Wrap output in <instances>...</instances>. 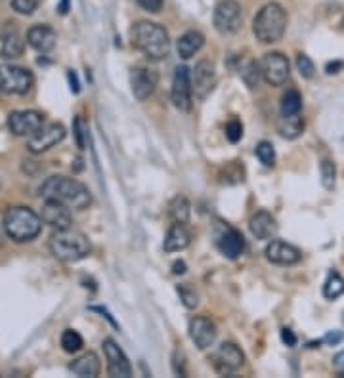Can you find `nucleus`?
Here are the masks:
<instances>
[{
    "label": "nucleus",
    "mask_w": 344,
    "mask_h": 378,
    "mask_svg": "<svg viewBox=\"0 0 344 378\" xmlns=\"http://www.w3.org/2000/svg\"><path fill=\"white\" fill-rule=\"evenodd\" d=\"M41 197L44 201H56L68 209L84 210L92 204V195L87 185L68 176H50L41 185Z\"/></svg>",
    "instance_id": "f257e3e1"
},
{
    "label": "nucleus",
    "mask_w": 344,
    "mask_h": 378,
    "mask_svg": "<svg viewBox=\"0 0 344 378\" xmlns=\"http://www.w3.org/2000/svg\"><path fill=\"white\" fill-rule=\"evenodd\" d=\"M132 46L148 60L163 61L170 54V39L167 29L153 21H138L132 27Z\"/></svg>",
    "instance_id": "f03ea898"
},
{
    "label": "nucleus",
    "mask_w": 344,
    "mask_h": 378,
    "mask_svg": "<svg viewBox=\"0 0 344 378\" xmlns=\"http://www.w3.org/2000/svg\"><path fill=\"white\" fill-rule=\"evenodd\" d=\"M2 226L12 241L27 243L37 239L42 231V218L29 207H12L6 210Z\"/></svg>",
    "instance_id": "7ed1b4c3"
},
{
    "label": "nucleus",
    "mask_w": 344,
    "mask_h": 378,
    "mask_svg": "<svg viewBox=\"0 0 344 378\" xmlns=\"http://www.w3.org/2000/svg\"><path fill=\"white\" fill-rule=\"evenodd\" d=\"M287 23H289V15L285 8L277 2H268L253 21V33L262 44H274L284 39Z\"/></svg>",
    "instance_id": "20e7f679"
},
{
    "label": "nucleus",
    "mask_w": 344,
    "mask_h": 378,
    "mask_svg": "<svg viewBox=\"0 0 344 378\" xmlns=\"http://www.w3.org/2000/svg\"><path fill=\"white\" fill-rule=\"evenodd\" d=\"M50 250L61 262H79L90 254L92 247L87 235L68 228V230H56L54 235L50 237Z\"/></svg>",
    "instance_id": "39448f33"
},
{
    "label": "nucleus",
    "mask_w": 344,
    "mask_h": 378,
    "mask_svg": "<svg viewBox=\"0 0 344 378\" xmlns=\"http://www.w3.org/2000/svg\"><path fill=\"white\" fill-rule=\"evenodd\" d=\"M33 82V73L29 69L12 65V63H2L0 65V92L23 96L31 90Z\"/></svg>",
    "instance_id": "423d86ee"
},
{
    "label": "nucleus",
    "mask_w": 344,
    "mask_h": 378,
    "mask_svg": "<svg viewBox=\"0 0 344 378\" xmlns=\"http://www.w3.org/2000/svg\"><path fill=\"white\" fill-rule=\"evenodd\" d=\"M210 363H212V369L218 374L231 377V374H236L245 365V353L234 342H224V344H220L212 351Z\"/></svg>",
    "instance_id": "0eeeda50"
},
{
    "label": "nucleus",
    "mask_w": 344,
    "mask_h": 378,
    "mask_svg": "<svg viewBox=\"0 0 344 378\" xmlns=\"http://www.w3.org/2000/svg\"><path fill=\"white\" fill-rule=\"evenodd\" d=\"M215 29L224 37L236 34L241 29L243 14L237 0H222L215 8Z\"/></svg>",
    "instance_id": "6e6552de"
},
{
    "label": "nucleus",
    "mask_w": 344,
    "mask_h": 378,
    "mask_svg": "<svg viewBox=\"0 0 344 378\" xmlns=\"http://www.w3.org/2000/svg\"><path fill=\"white\" fill-rule=\"evenodd\" d=\"M170 100L178 111L189 113L193 105V86H191V73L186 65L176 67L170 88Z\"/></svg>",
    "instance_id": "1a4fd4ad"
},
{
    "label": "nucleus",
    "mask_w": 344,
    "mask_h": 378,
    "mask_svg": "<svg viewBox=\"0 0 344 378\" xmlns=\"http://www.w3.org/2000/svg\"><path fill=\"white\" fill-rule=\"evenodd\" d=\"M262 79L270 86H284L289 81V60L281 52H268L260 61Z\"/></svg>",
    "instance_id": "9d476101"
},
{
    "label": "nucleus",
    "mask_w": 344,
    "mask_h": 378,
    "mask_svg": "<svg viewBox=\"0 0 344 378\" xmlns=\"http://www.w3.org/2000/svg\"><path fill=\"white\" fill-rule=\"evenodd\" d=\"M103 356L108 361V374L115 378H129L132 377V365L129 358L125 356V351L117 346L113 338L103 340Z\"/></svg>",
    "instance_id": "9b49d317"
},
{
    "label": "nucleus",
    "mask_w": 344,
    "mask_h": 378,
    "mask_svg": "<svg viewBox=\"0 0 344 378\" xmlns=\"http://www.w3.org/2000/svg\"><path fill=\"white\" fill-rule=\"evenodd\" d=\"M157 84H159V73L155 69L140 65L130 71V86L138 102H146L149 96H153Z\"/></svg>",
    "instance_id": "f8f14e48"
},
{
    "label": "nucleus",
    "mask_w": 344,
    "mask_h": 378,
    "mask_svg": "<svg viewBox=\"0 0 344 378\" xmlns=\"http://www.w3.org/2000/svg\"><path fill=\"white\" fill-rule=\"evenodd\" d=\"M44 124V115L33 109L27 111H14L8 117V126L15 136H34Z\"/></svg>",
    "instance_id": "ddd939ff"
},
{
    "label": "nucleus",
    "mask_w": 344,
    "mask_h": 378,
    "mask_svg": "<svg viewBox=\"0 0 344 378\" xmlns=\"http://www.w3.org/2000/svg\"><path fill=\"white\" fill-rule=\"evenodd\" d=\"M216 247L226 258L237 260L243 254L245 239L241 235V231H237L236 228H231L228 223H222L216 231Z\"/></svg>",
    "instance_id": "4468645a"
},
{
    "label": "nucleus",
    "mask_w": 344,
    "mask_h": 378,
    "mask_svg": "<svg viewBox=\"0 0 344 378\" xmlns=\"http://www.w3.org/2000/svg\"><path fill=\"white\" fill-rule=\"evenodd\" d=\"M63 138H65V129L61 124H58V122H54V124L42 126L37 134L31 136L27 149L34 155H39V153H44L48 149L56 148L58 143L63 142Z\"/></svg>",
    "instance_id": "2eb2a0df"
},
{
    "label": "nucleus",
    "mask_w": 344,
    "mask_h": 378,
    "mask_svg": "<svg viewBox=\"0 0 344 378\" xmlns=\"http://www.w3.org/2000/svg\"><path fill=\"white\" fill-rule=\"evenodd\" d=\"M191 86L197 100H205L216 86V71L215 65L209 60L197 61L196 69L191 73Z\"/></svg>",
    "instance_id": "dca6fc26"
},
{
    "label": "nucleus",
    "mask_w": 344,
    "mask_h": 378,
    "mask_svg": "<svg viewBox=\"0 0 344 378\" xmlns=\"http://www.w3.org/2000/svg\"><path fill=\"white\" fill-rule=\"evenodd\" d=\"M189 338L191 342L199 348V350H207L215 344L216 340V325L212 319L205 318V315H197L189 321Z\"/></svg>",
    "instance_id": "f3484780"
},
{
    "label": "nucleus",
    "mask_w": 344,
    "mask_h": 378,
    "mask_svg": "<svg viewBox=\"0 0 344 378\" xmlns=\"http://www.w3.org/2000/svg\"><path fill=\"white\" fill-rule=\"evenodd\" d=\"M264 252H266L268 262L276 263V266H295L302 260L300 249H297L295 245L285 243V241H272Z\"/></svg>",
    "instance_id": "a211bd4d"
},
{
    "label": "nucleus",
    "mask_w": 344,
    "mask_h": 378,
    "mask_svg": "<svg viewBox=\"0 0 344 378\" xmlns=\"http://www.w3.org/2000/svg\"><path fill=\"white\" fill-rule=\"evenodd\" d=\"M42 222L48 223L50 228L54 230H68L73 223V218H71V212L65 204L56 203V201H44L41 210Z\"/></svg>",
    "instance_id": "6ab92c4d"
},
{
    "label": "nucleus",
    "mask_w": 344,
    "mask_h": 378,
    "mask_svg": "<svg viewBox=\"0 0 344 378\" xmlns=\"http://www.w3.org/2000/svg\"><path fill=\"white\" fill-rule=\"evenodd\" d=\"M249 230L253 233V237H257L260 241H268V239H274L277 235V226L276 218L272 216L270 212L266 210H258L255 212L249 220Z\"/></svg>",
    "instance_id": "aec40b11"
},
{
    "label": "nucleus",
    "mask_w": 344,
    "mask_h": 378,
    "mask_svg": "<svg viewBox=\"0 0 344 378\" xmlns=\"http://www.w3.org/2000/svg\"><path fill=\"white\" fill-rule=\"evenodd\" d=\"M56 41H58V34L50 25H33L27 31L29 46H33L41 54L50 52L56 46Z\"/></svg>",
    "instance_id": "412c9836"
},
{
    "label": "nucleus",
    "mask_w": 344,
    "mask_h": 378,
    "mask_svg": "<svg viewBox=\"0 0 344 378\" xmlns=\"http://www.w3.org/2000/svg\"><path fill=\"white\" fill-rule=\"evenodd\" d=\"M25 50V41L15 29H4L0 31V58L4 60H14L20 58Z\"/></svg>",
    "instance_id": "4be33fe9"
},
{
    "label": "nucleus",
    "mask_w": 344,
    "mask_h": 378,
    "mask_svg": "<svg viewBox=\"0 0 344 378\" xmlns=\"http://www.w3.org/2000/svg\"><path fill=\"white\" fill-rule=\"evenodd\" d=\"M189 243H191V233L186 228V223L174 222L167 231L163 249H165V252H180V250L188 249Z\"/></svg>",
    "instance_id": "5701e85b"
},
{
    "label": "nucleus",
    "mask_w": 344,
    "mask_h": 378,
    "mask_svg": "<svg viewBox=\"0 0 344 378\" xmlns=\"http://www.w3.org/2000/svg\"><path fill=\"white\" fill-rule=\"evenodd\" d=\"M203 46H205V34L201 31H188L176 42V50H178V56L182 60L193 58Z\"/></svg>",
    "instance_id": "b1692460"
},
{
    "label": "nucleus",
    "mask_w": 344,
    "mask_h": 378,
    "mask_svg": "<svg viewBox=\"0 0 344 378\" xmlns=\"http://www.w3.org/2000/svg\"><path fill=\"white\" fill-rule=\"evenodd\" d=\"M69 371L73 372V374H77V377L94 378L100 374L101 363L94 351H88V353L81 356L79 359H75L73 363L69 365Z\"/></svg>",
    "instance_id": "393cba45"
},
{
    "label": "nucleus",
    "mask_w": 344,
    "mask_h": 378,
    "mask_svg": "<svg viewBox=\"0 0 344 378\" xmlns=\"http://www.w3.org/2000/svg\"><path fill=\"white\" fill-rule=\"evenodd\" d=\"M277 132L284 136L285 140H297L298 136L304 132V119L300 117V113L289 117L281 115V119L277 122Z\"/></svg>",
    "instance_id": "a878e982"
},
{
    "label": "nucleus",
    "mask_w": 344,
    "mask_h": 378,
    "mask_svg": "<svg viewBox=\"0 0 344 378\" xmlns=\"http://www.w3.org/2000/svg\"><path fill=\"white\" fill-rule=\"evenodd\" d=\"M344 294V279L338 271H329V275L324 283V296L327 300H335V298Z\"/></svg>",
    "instance_id": "bb28decb"
},
{
    "label": "nucleus",
    "mask_w": 344,
    "mask_h": 378,
    "mask_svg": "<svg viewBox=\"0 0 344 378\" xmlns=\"http://www.w3.org/2000/svg\"><path fill=\"white\" fill-rule=\"evenodd\" d=\"M169 216L172 222H189V201L186 197H174L169 204Z\"/></svg>",
    "instance_id": "cd10ccee"
},
{
    "label": "nucleus",
    "mask_w": 344,
    "mask_h": 378,
    "mask_svg": "<svg viewBox=\"0 0 344 378\" xmlns=\"http://www.w3.org/2000/svg\"><path fill=\"white\" fill-rule=\"evenodd\" d=\"M302 109V96L297 90H287L281 98V115H298Z\"/></svg>",
    "instance_id": "c85d7f7f"
},
{
    "label": "nucleus",
    "mask_w": 344,
    "mask_h": 378,
    "mask_svg": "<svg viewBox=\"0 0 344 378\" xmlns=\"http://www.w3.org/2000/svg\"><path fill=\"white\" fill-rule=\"evenodd\" d=\"M319 172H321V185L325 189L335 188V182H337V167L331 159H324L321 164H319Z\"/></svg>",
    "instance_id": "c756f323"
},
{
    "label": "nucleus",
    "mask_w": 344,
    "mask_h": 378,
    "mask_svg": "<svg viewBox=\"0 0 344 378\" xmlns=\"http://www.w3.org/2000/svg\"><path fill=\"white\" fill-rule=\"evenodd\" d=\"M241 79L249 88H258L260 84V79H262V69H260V63L257 61H249L247 67L241 71Z\"/></svg>",
    "instance_id": "7c9ffc66"
},
{
    "label": "nucleus",
    "mask_w": 344,
    "mask_h": 378,
    "mask_svg": "<svg viewBox=\"0 0 344 378\" xmlns=\"http://www.w3.org/2000/svg\"><path fill=\"white\" fill-rule=\"evenodd\" d=\"M61 348L68 353H77L82 348V337L73 329H65L61 334Z\"/></svg>",
    "instance_id": "2f4dec72"
},
{
    "label": "nucleus",
    "mask_w": 344,
    "mask_h": 378,
    "mask_svg": "<svg viewBox=\"0 0 344 378\" xmlns=\"http://www.w3.org/2000/svg\"><path fill=\"white\" fill-rule=\"evenodd\" d=\"M176 291L180 294V300H182V304L188 308V310H193L199 304V296H197L196 289H191L188 283H182L176 287Z\"/></svg>",
    "instance_id": "473e14b6"
},
{
    "label": "nucleus",
    "mask_w": 344,
    "mask_h": 378,
    "mask_svg": "<svg viewBox=\"0 0 344 378\" xmlns=\"http://www.w3.org/2000/svg\"><path fill=\"white\" fill-rule=\"evenodd\" d=\"M257 157L260 159L264 167H274L276 164V149L270 142H260L257 145Z\"/></svg>",
    "instance_id": "72a5a7b5"
},
{
    "label": "nucleus",
    "mask_w": 344,
    "mask_h": 378,
    "mask_svg": "<svg viewBox=\"0 0 344 378\" xmlns=\"http://www.w3.org/2000/svg\"><path fill=\"white\" fill-rule=\"evenodd\" d=\"M297 69L298 73L302 74L304 79H312L316 74V67H314V61L308 58L306 54H300L297 58Z\"/></svg>",
    "instance_id": "f704fd0d"
},
{
    "label": "nucleus",
    "mask_w": 344,
    "mask_h": 378,
    "mask_svg": "<svg viewBox=\"0 0 344 378\" xmlns=\"http://www.w3.org/2000/svg\"><path fill=\"white\" fill-rule=\"evenodd\" d=\"M226 138H228L231 143H237L241 138H243V124L234 119L226 124Z\"/></svg>",
    "instance_id": "c9c22d12"
},
{
    "label": "nucleus",
    "mask_w": 344,
    "mask_h": 378,
    "mask_svg": "<svg viewBox=\"0 0 344 378\" xmlns=\"http://www.w3.org/2000/svg\"><path fill=\"white\" fill-rule=\"evenodd\" d=\"M39 6L37 0H12V8L21 15H31Z\"/></svg>",
    "instance_id": "e433bc0d"
},
{
    "label": "nucleus",
    "mask_w": 344,
    "mask_h": 378,
    "mask_svg": "<svg viewBox=\"0 0 344 378\" xmlns=\"http://www.w3.org/2000/svg\"><path fill=\"white\" fill-rule=\"evenodd\" d=\"M138 4L149 14H159L163 10V0H138Z\"/></svg>",
    "instance_id": "4c0bfd02"
},
{
    "label": "nucleus",
    "mask_w": 344,
    "mask_h": 378,
    "mask_svg": "<svg viewBox=\"0 0 344 378\" xmlns=\"http://www.w3.org/2000/svg\"><path fill=\"white\" fill-rule=\"evenodd\" d=\"M75 136H77V145L84 149V145H87V142H84V122H82L81 117L75 119Z\"/></svg>",
    "instance_id": "58836bf2"
},
{
    "label": "nucleus",
    "mask_w": 344,
    "mask_h": 378,
    "mask_svg": "<svg viewBox=\"0 0 344 378\" xmlns=\"http://www.w3.org/2000/svg\"><path fill=\"white\" fill-rule=\"evenodd\" d=\"M343 332L340 331H329L321 338V344H329V346H337L343 342Z\"/></svg>",
    "instance_id": "ea45409f"
},
{
    "label": "nucleus",
    "mask_w": 344,
    "mask_h": 378,
    "mask_svg": "<svg viewBox=\"0 0 344 378\" xmlns=\"http://www.w3.org/2000/svg\"><path fill=\"white\" fill-rule=\"evenodd\" d=\"M281 340H284V344H287L289 348H295L297 346V334L291 331V329H287V327H284L281 329Z\"/></svg>",
    "instance_id": "a19ab883"
},
{
    "label": "nucleus",
    "mask_w": 344,
    "mask_h": 378,
    "mask_svg": "<svg viewBox=\"0 0 344 378\" xmlns=\"http://www.w3.org/2000/svg\"><path fill=\"white\" fill-rule=\"evenodd\" d=\"M68 79H69V84H71V90H73L75 94H79L81 86H79V79H77V74H75L73 71H69Z\"/></svg>",
    "instance_id": "79ce46f5"
},
{
    "label": "nucleus",
    "mask_w": 344,
    "mask_h": 378,
    "mask_svg": "<svg viewBox=\"0 0 344 378\" xmlns=\"http://www.w3.org/2000/svg\"><path fill=\"white\" fill-rule=\"evenodd\" d=\"M343 67H344L343 61H333V63H327L325 71H327V74H335V73H338Z\"/></svg>",
    "instance_id": "37998d69"
},
{
    "label": "nucleus",
    "mask_w": 344,
    "mask_h": 378,
    "mask_svg": "<svg viewBox=\"0 0 344 378\" xmlns=\"http://www.w3.org/2000/svg\"><path fill=\"white\" fill-rule=\"evenodd\" d=\"M333 367L338 369V371H344V350L338 351L337 356L333 358Z\"/></svg>",
    "instance_id": "c03bdc74"
},
{
    "label": "nucleus",
    "mask_w": 344,
    "mask_h": 378,
    "mask_svg": "<svg viewBox=\"0 0 344 378\" xmlns=\"http://www.w3.org/2000/svg\"><path fill=\"white\" fill-rule=\"evenodd\" d=\"M172 273H174V275H184V273H186V262L178 260V262L172 263Z\"/></svg>",
    "instance_id": "a18cd8bd"
},
{
    "label": "nucleus",
    "mask_w": 344,
    "mask_h": 378,
    "mask_svg": "<svg viewBox=\"0 0 344 378\" xmlns=\"http://www.w3.org/2000/svg\"><path fill=\"white\" fill-rule=\"evenodd\" d=\"M58 10H60V14H68L69 0H61L60 4H58Z\"/></svg>",
    "instance_id": "49530a36"
},
{
    "label": "nucleus",
    "mask_w": 344,
    "mask_h": 378,
    "mask_svg": "<svg viewBox=\"0 0 344 378\" xmlns=\"http://www.w3.org/2000/svg\"><path fill=\"white\" fill-rule=\"evenodd\" d=\"M343 31H344V20H343Z\"/></svg>",
    "instance_id": "de8ad7c7"
},
{
    "label": "nucleus",
    "mask_w": 344,
    "mask_h": 378,
    "mask_svg": "<svg viewBox=\"0 0 344 378\" xmlns=\"http://www.w3.org/2000/svg\"><path fill=\"white\" fill-rule=\"evenodd\" d=\"M343 319H344V318H343Z\"/></svg>",
    "instance_id": "09e8293b"
}]
</instances>
